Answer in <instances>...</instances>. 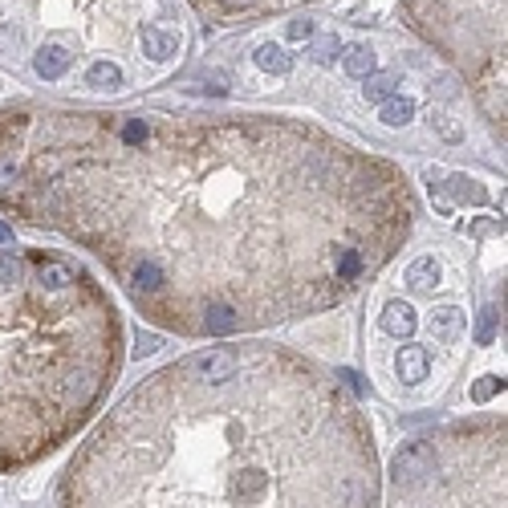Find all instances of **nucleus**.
Listing matches in <instances>:
<instances>
[{
	"label": "nucleus",
	"instance_id": "f257e3e1",
	"mask_svg": "<svg viewBox=\"0 0 508 508\" xmlns=\"http://www.w3.org/2000/svg\"><path fill=\"white\" fill-rule=\"evenodd\" d=\"M0 212L94 252L147 321L232 338L342 305L407 244V175L285 114L17 106Z\"/></svg>",
	"mask_w": 508,
	"mask_h": 508
},
{
	"label": "nucleus",
	"instance_id": "f03ea898",
	"mask_svg": "<svg viewBox=\"0 0 508 508\" xmlns=\"http://www.w3.org/2000/svg\"><path fill=\"white\" fill-rule=\"evenodd\" d=\"M66 508H374L378 459L354 398L280 345L228 374L171 362L69 463Z\"/></svg>",
	"mask_w": 508,
	"mask_h": 508
},
{
	"label": "nucleus",
	"instance_id": "7ed1b4c3",
	"mask_svg": "<svg viewBox=\"0 0 508 508\" xmlns=\"http://www.w3.org/2000/svg\"><path fill=\"white\" fill-rule=\"evenodd\" d=\"M122 366L118 309L82 264L0 252V468L73 435Z\"/></svg>",
	"mask_w": 508,
	"mask_h": 508
},
{
	"label": "nucleus",
	"instance_id": "20e7f679",
	"mask_svg": "<svg viewBox=\"0 0 508 508\" xmlns=\"http://www.w3.org/2000/svg\"><path fill=\"white\" fill-rule=\"evenodd\" d=\"M183 49L175 0H0V57L57 85L122 94L126 57L167 66Z\"/></svg>",
	"mask_w": 508,
	"mask_h": 508
},
{
	"label": "nucleus",
	"instance_id": "39448f33",
	"mask_svg": "<svg viewBox=\"0 0 508 508\" xmlns=\"http://www.w3.org/2000/svg\"><path fill=\"white\" fill-rule=\"evenodd\" d=\"M398 13L463 73L504 138V0H403Z\"/></svg>",
	"mask_w": 508,
	"mask_h": 508
},
{
	"label": "nucleus",
	"instance_id": "423d86ee",
	"mask_svg": "<svg viewBox=\"0 0 508 508\" xmlns=\"http://www.w3.org/2000/svg\"><path fill=\"white\" fill-rule=\"evenodd\" d=\"M203 20L215 25H248V20H264V17H280V13H293L317 0H187Z\"/></svg>",
	"mask_w": 508,
	"mask_h": 508
},
{
	"label": "nucleus",
	"instance_id": "0eeeda50",
	"mask_svg": "<svg viewBox=\"0 0 508 508\" xmlns=\"http://www.w3.org/2000/svg\"><path fill=\"white\" fill-rule=\"evenodd\" d=\"M427 366H431V358H427L423 345H403L398 358H394V370H398V378H403L407 386H419V382H423Z\"/></svg>",
	"mask_w": 508,
	"mask_h": 508
},
{
	"label": "nucleus",
	"instance_id": "6e6552de",
	"mask_svg": "<svg viewBox=\"0 0 508 508\" xmlns=\"http://www.w3.org/2000/svg\"><path fill=\"white\" fill-rule=\"evenodd\" d=\"M439 277H443V268H439V261L435 256H419V261H410L407 264V289H415V293H431L435 285H439Z\"/></svg>",
	"mask_w": 508,
	"mask_h": 508
},
{
	"label": "nucleus",
	"instance_id": "1a4fd4ad",
	"mask_svg": "<svg viewBox=\"0 0 508 508\" xmlns=\"http://www.w3.org/2000/svg\"><path fill=\"white\" fill-rule=\"evenodd\" d=\"M415 309H410L407 301H386V309H382V329L391 333V338H410L415 333Z\"/></svg>",
	"mask_w": 508,
	"mask_h": 508
},
{
	"label": "nucleus",
	"instance_id": "9d476101",
	"mask_svg": "<svg viewBox=\"0 0 508 508\" xmlns=\"http://www.w3.org/2000/svg\"><path fill=\"white\" fill-rule=\"evenodd\" d=\"M256 66H261V69H273V73H289L293 57L280 49V45H261V49H256Z\"/></svg>",
	"mask_w": 508,
	"mask_h": 508
},
{
	"label": "nucleus",
	"instance_id": "9b49d317",
	"mask_svg": "<svg viewBox=\"0 0 508 508\" xmlns=\"http://www.w3.org/2000/svg\"><path fill=\"white\" fill-rule=\"evenodd\" d=\"M394 85H398V73H374V78H366V85H362V94L370 102H382L394 94Z\"/></svg>",
	"mask_w": 508,
	"mask_h": 508
},
{
	"label": "nucleus",
	"instance_id": "f8f14e48",
	"mask_svg": "<svg viewBox=\"0 0 508 508\" xmlns=\"http://www.w3.org/2000/svg\"><path fill=\"white\" fill-rule=\"evenodd\" d=\"M410 114H415V102L410 98H391L382 106V122L386 126H403V122H410Z\"/></svg>",
	"mask_w": 508,
	"mask_h": 508
},
{
	"label": "nucleus",
	"instance_id": "ddd939ff",
	"mask_svg": "<svg viewBox=\"0 0 508 508\" xmlns=\"http://www.w3.org/2000/svg\"><path fill=\"white\" fill-rule=\"evenodd\" d=\"M459 321H463L459 309H435L431 313V333H435V338H451L459 329Z\"/></svg>",
	"mask_w": 508,
	"mask_h": 508
},
{
	"label": "nucleus",
	"instance_id": "4468645a",
	"mask_svg": "<svg viewBox=\"0 0 508 508\" xmlns=\"http://www.w3.org/2000/svg\"><path fill=\"white\" fill-rule=\"evenodd\" d=\"M345 69H350V73H370V69H374V53L366 49V45H358V49H350V57H345Z\"/></svg>",
	"mask_w": 508,
	"mask_h": 508
},
{
	"label": "nucleus",
	"instance_id": "2eb2a0df",
	"mask_svg": "<svg viewBox=\"0 0 508 508\" xmlns=\"http://www.w3.org/2000/svg\"><path fill=\"white\" fill-rule=\"evenodd\" d=\"M456 196L459 199H472V203H484V187H480V183L475 179H463V175H456Z\"/></svg>",
	"mask_w": 508,
	"mask_h": 508
},
{
	"label": "nucleus",
	"instance_id": "dca6fc26",
	"mask_svg": "<svg viewBox=\"0 0 508 508\" xmlns=\"http://www.w3.org/2000/svg\"><path fill=\"white\" fill-rule=\"evenodd\" d=\"M496 317H500L496 309H484V317H480V329H475V338H480V342H488V338H492V329H496Z\"/></svg>",
	"mask_w": 508,
	"mask_h": 508
},
{
	"label": "nucleus",
	"instance_id": "f3484780",
	"mask_svg": "<svg viewBox=\"0 0 508 508\" xmlns=\"http://www.w3.org/2000/svg\"><path fill=\"white\" fill-rule=\"evenodd\" d=\"M134 350H138V354H155V350H159V333H143V329H138V345H134Z\"/></svg>",
	"mask_w": 508,
	"mask_h": 508
},
{
	"label": "nucleus",
	"instance_id": "a211bd4d",
	"mask_svg": "<svg viewBox=\"0 0 508 508\" xmlns=\"http://www.w3.org/2000/svg\"><path fill=\"white\" fill-rule=\"evenodd\" d=\"M333 49H338V41H321V45L313 49V61H321V66H329V61H333Z\"/></svg>",
	"mask_w": 508,
	"mask_h": 508
},
{
	"label": "nucleus",
	"instance_id": "6ab92c4d",
	"mask_svg": "<svg viewBox=\"0 0 508 508\" xmlns=\"http://www.w3.org/2000/svg\"><path fill=\"white\" fill-rule=\"evenodd\" d=\"M313 33V25L309 20H305V25H293V29H289V37H293V41H301V37H309Z\"/></svg>",
	"mask_w": 508,
	"mask_h": 508
},
{
	"label": "nucleus",
	"instance_id": "aec40b11",
	"mask_svg": "<svg viewBox=\"0 0 508 508\" xmlns=\"http://www.w3.org/2000/svg\"><path fill=\"white\" fill-rule=\"evenodd\" d=\"M492 391H496V382H480V386H475V403H484Z\"/></svg>",
	"mask_w": 508,
	"mask_h": 508
},
{
	"label": "nucleus",
	"instance_id": "412c9836",
	"mask_svg": "<svg viewBox=\"0 0 508 508\" xmlns=\"http://www.w3.org/2000/svg\"><path fill=\"white\" fill-rule=\"evenodd\" d=\"M4 240H13V232L8 228H0V244H4Z\"/></svg>",
	"mask_w": 508,
	"mask_h": 508
}]
</instances>
